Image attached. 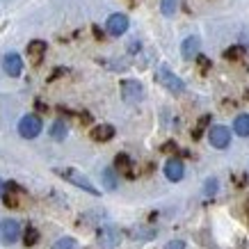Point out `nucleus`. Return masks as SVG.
I'll return each mask as SVG.
<instances>
[{"mask_svg":"<svg viewBox=\"0 0 249 249\" xmlns=\"http://www.w3.org/2000/svg\"><path fill=\"white\" fill-rule=\"evenodd\" d=\"M67 133H69V128H67V124L62 119H57V121H53V126H51V137H53L55 142H62L64 137H67Z\"/></svg>","mask_w":249,"mask_h":249,"instance_id":"nucleus-17","label":"nucleus"},{"mask_svg":"<svg viewBox=\"0 0 249 249\" xmlns=\"http://www.w3.org/2000/svg\"><path fill=\"white\" fill-rule=\"evenodd\" d=\"M94 35H96L98 39H103V30H101V28H98V25H94Z\"/></svg>","mask_w":249,"mask_h":249,"instance_id":"nucleus-27","label":"nucleus"},{"mask_svg":"<svg viewBox=\"0 0 249 249\" xmlns=\"http://www.w3.org/2000/svg\"><path fill=\"white\" fill-rule=\"evenodd\" d=\"M41 128H44V124H41V117H37V114H25L18 121V135L25 140H35L41 133Z\"/></svg>","mask_w":249,"mask_h":249,"instance_id":"nucleus-3","label":"nucleus"},{"mask_svg":"<svg viewBox=\"0 0 249 249\" xmlns=\"http://www.w3.org/2000/svg\"><path fill=\"white\" fill-rule=\"evenodd\" d=\"M21 238V224L16 219H2L0 222V242L2 245H14Z\"/></svg>","mask_w":249,"mask_h":249,"instance_id":"nucleus-4","label":"nucleus"},{"mask_svg":"<svg viewBox=\"0 0 249 249\" xmlns=\"http://www.w3.org/2000/svg\"><path fill=\"white\" fill-rule=\"evenodd\" d=\"M106 28H107V32H110L112 37H121V35H126V30H128V16L126 14H112L110 18H107Z\"/></svg>","mask_w":249,"mask_h":249,"instance_id":"nucleus-8","label":"nucleus"},{"mask_svg":"<svg viewBox=\"0 0 249 249\" xmlns=\"http://www.w3.org/2000/svg\"><path fill=\"white\" fill-rule=\"evenodd\" d=\"M55 172L60 174L64 181H69L71 185H76V188H80V190H85L87 195H94V196H98L101 195V190H96L94 188V183L85 176V174H80L78 169H73V167H64V169H55Z\"/></svg>","mask_w":249,"mask_h":249,"instance_id":"nucleus-1","label":"nucleus"},{"mask_svg":"<svg viewBox=\"0 0 249 249\" xmlns=\"http://www.w3.org/2000/svg\"><path fill=\"white\" fill-rule=\"evenodd\" d=\"M196 62H199V69H201L204 73L211 69V60H208V57H204V55H196Z\"/></svg>","mask_w":249,"mask_h":249,"instance_id":"nucleus-25","label":"nucleus"},{"mask_svg":"<svg viewBox=\"0 0 249 249\" xmlns=\"http://www.w3.org/2000/svg\"><path fill=\"white\" fill-rule=\"evenodd\" d=\"M233 130H235V135L249 137V114H238V117H235Z\"/></svg>","mask_w":249,"mask_h":249,"instance_id":"nucleus-15","label":"nucleus"},{"mask_svg":"<svg viewBox=\"0 0 249 249\" xmlns=\"http://www.w3.org/2000/svg\"><path fill=\"white\" fill-rule=\"evenodd\" d=\"M101 178H103V185H106V190H117V185H119L117 172H114L112 167H106V169L101 172Z\"/></svg>","mask_w":249,"mask_h":249,"instance_id":"nucleus-16","label":"nucleus"},{"mask_svg":"<svg viewBox=\"0 0 249 249\" xmlns=\"http://www.w3.org/2000/svg\"><path fill=\"white\" fill-rule=\"evenodd\" d=\"M208 140L215 149H229V144H231V130L227 126H213L208 130Z\"/></svg>","mask_w":249,"mask_h":249,"instance_id":"nucleus-7","label":"nucleus"},{"mask_svg":"<svg viewBox=\"0 0 249 249\" xmlns=\"http://www.w3.org/2000/svg\"><path fill=\"white\" fill-rule=\"evenodd\" d=\"M39 240V231L35 227H25V231H23V245L25 247H35Z\"/></svg>","mask_w":249,"mask_h":249,"instance_id":"nucleus-19","label":"nucleus"},{"mask_svg":"<svg viewBox=\"0 0 249 249\" xmlns=\"http://www.w3.org/2000/svg\"><path fill=\"white\" fill-rule=\"evenodd\" d=\"M178 9V0H160V12L165 16H174Z\"/></svg>","mask_w":249,"mask_h":249,"instance_id":"nucleus-20","label":"nucleus"},{"mask_svg":"<svg viewBox=\"0 0 249 249\" xmlns=\"http://www.w3.org/2000/svg\"><path fill=\"white\" fill-rule=\"evenodd\" d=\"M165 249H185V242L183 240H169L165 245Z\"/></svg>","mask_w":249,"mask_h":249,"instance_id":"nucleus-26","label":"nucleus"},{"mask_svg":"<svg viewBox=\"0 0 249 249\" xmlns=\"http://www.w3.org/2000/svg\"><path fill=\"white\" fill-rule=\"evenodd\" d=\"M119 240H121V235L114 227L106 224V227L98 229V245L103 249H117L119 247Z\"/></svg>","mask_w":249,"mask_h":249,"instance_id":"nucleus-6","label":"nucleus"},{"mask_svg":"<svg viewBox=\"0 0 249 249\" xmlns=\"http://www.w3.org/2000/svg\"><path fill=\"white\" fill-rule=\"evenodd\" d=\"M2 195H5V183L0 181V199H2Z\"/></svg>","mask_w":249,"mask_h":249,"instance_id":"nucleus-28","label":"nucleus"},{"mask_svg":"<svg viewBox=\"0 0 249 249\" xmlns=\"http://www.w3.org/2000/svg\"><path fill=\"white\" fill-rule=\"evenodd\" d=\"M217 188H219V181L217 178H215V176H213V178H208V181H206V185H204V192L208 196H213L215 195V192H217Z\"/></svg>","mask_w":249,"mask_h":249,"instance_id":"nucleus-24","label":"nucleus"},{"mask_svg":"<svg viewBox=\"0 0 249 249\" xmlns=\"http://www.w3.org/2000/svg\"><path fill=\"white\" fill-rule=\"evenodd\" d=\"M53 249H76V238H71V235H64L60 240L53 245Z\"/></svg>","mask_w":249,"mask_h":249,"instance_id":"nucleus-21","label":"nucleus"},{"mask_svg":"<svg viewBox=\"0 0 249 249\" xmlns=\"http://www.w3.org/2000/svg\"><path fill=\"white\" fill-rule=\"evenodd\" d=\"M158 83L162 85L165 89L172 91V94H183V91H185V83H183L169 67H165V64L158 69Z\"/></svg>","mask_w":249,"mask_h":249,"instance_id":"nucleus-2","label":"nucleus"},{"mask_svg":"<svg viewBox=\"0 0 249 249\" xmlns=\"http://www.w3.org/2000/svg\"><path fill=\"white\" fill-rule=\"evenodd\" d=\"M114 133H117V130H114L112 124H98V126L91 128V140H94V142H110L114 137Z\"/></svg>","mask_w":249,"mask_h":249,"instance_id":"nucleus-11","label":"nucleus"},{"mask_svg":"<svg viewBox=\"0 0 249 249\" xmlns=\"http://www.w3.org/2000/svg\"><path fill=\"white\" fill-rule=\"evenodd\" d=\"M46 48H48V46H46L44 39H35V41H30V44H28V55L32 57V62H35V64H37V62H41V57L46 55Z\"/></svg>","mask_w":249,"mask_h":249,"instance_id":"nucleus-12","label":"nucleus"},{"mask_svg":"<svg viewBox=\"0 0 249 249\" xmlns=\"http://www.w3.org/2000/svg\"><path fill=\"white\" fill-rule=\"evenodd\" d=\"M245 53H247V51H245V46H229L227 51H224V60H229V62H238V60H242V57H245Z\"/></svg>","mask_w":249,"mask_h":249,"instance_id":"nucleus-18","label":"nucleus"},{"mask_svg":"<svg viewBox=\"0 0 249 249\" xmlns=\"http://www.w3.org/2000/svg\"><path fill=\"white\" fill-rule=\"evenodd\" d=\"M130 167H133V160H130L128 153H117V158H114V172H124L126 176H133L130 174Z\"/></svg>","mask_w":249,"mask_h":249,"instance_id":"nucleus-14","label":"nucleus"},{"mask_svg":"<svg viewBox=\"0 0 249 249\" xmlns=\"http://www.w3.org/2000/svg\"><path fill=\"white\" fill-rule=\"evenodd\" d=\"M2 69H5V73L12 78H18L23 73V60L18 53H7L2 57Z\"/></svg>","mask_w":249,"mask_h":249,"instance_id":"nucleus-9","label":"nucleus"},{"mask_svg":"<svg viewBox=\"0 0 249 249\" xmlns=\"http://www.w3.org/2000/svg\"><path fill=\"white\" fill-rule=\"evenodd\" d=\"M121 96H124V101L126 103H140L144 98V87L140 80H124L121 83Z\"/></svg>","mask_w":249,"mask_h":249,"instance_id":"nucleus-5","label":"nucleus"},{"mask_svg":"<svg viewBox=\"0 0 249 249\" xmlns=\"http://www.w3.org/2000/svg\"><path fill=\"white\" fill-rule=\"evenodd\" d=\"M165 176H167V181H172V183H178L185 176V167H183V162L178 158H169L165 162Z\"/></svg>","mask_w":249,"mask_h":249,"instance_id":"nucleus-10","label":"nucleus"},{"mask_svg":"<svg viewBox=\"0 0 249 249\" xmlns=\"http://www.w3.org/2000/svg\"><path fill=\"white\" fill-rule=\"evenodd\" d=\"M208 124H211V117H208V114H204V117L199 119V124H196V128H195V133H192V137H195V140H199V137H201V133L206 130V126H208Z\"/></svg>","mask_w":249,"mask_h":249,"instance_id":"nucleus-22","label":"nucleus"},{"mask_svg":"<svg viewBox=\"0 0 249 249\" xmlns=\"http://www.w3.org/2000/svg\"><path fill=\"white\" fill-rule=\"evenodd\" d=\"M247 215H249V201H247Z\"/></svg>","mask_w":249,"mask_h":249,"instance_id":"nucleus-29","label":"nucleus"},{"mask_svg":"<svg viewBox=\"0 0 249 249\" xmlns=\"http://www.w3.org/2000/svg\"><path fill=\"white\" fill-rule=\"evenodd\" d=\"M181 53L185 60H192V57H196L199 55V37H188L185 41H183L181 46Z\"/></svg>","mask_w":249,"mask_h":249,"instance_id":"nucleus-13","label":"nucleus"},{"mask_svg":"<svg viewBox=\"0 0 249 249\" xmlns=\"http://www.w3.org/2000/svg\"><path fill=\"white\" fill-rule=\"evenodd\" d=\"M133 235L137 240H151V238H156V229H137V231H133Z\"/></svg>","mask_w":249,"mask_h":249,"instance_id":"nucleus-23","label":"nucleus"}]
</instances>
